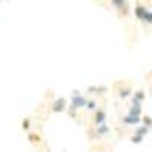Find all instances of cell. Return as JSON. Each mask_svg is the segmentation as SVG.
I'll list each match as a JSON object with an SVG mask.
<instances>
[{
  "label": "cell",
  "instance_id": "1",
  "mask_svg": "<svg viewBox=\"0 0 152 152\" xmlns=\"http://www.w3.org/2000/svg\"><path fill=\"white\" fill-rule=\"evenodd\" d=\"M110 132H111L110 126L107 123H102L99 126H94V128H90L87 131V135H88V140L90 142H94V140H100V138L108 135Z\"/></svg>",
  "mask_w": 152,
  "mask_h": 152
},
{
  "label": "cell",
  "instance_id": "2",
  "mask_svg": "<svg viewBox=\"0 0 152 152\" xmlns=\"http://www.w3.org/2000/svg\"><path fill=\"white\" fill-rule=\"evenodd\" d=\"M116 87H117V88H116V93H117L119 99H122V100H126L128 97H131L132 93H134L132 85L128 84V82H119Z\"/></svg>",
  "mask_w": 152,
  "mask_h": 152
},
{
  "label": "cell",
  "instance_id": "3",
  "mask_svg": "<svg viewBox=\"0 0 152 152\" xmlns=\"http://www.w3.org/2000/svg\"><path fill=\"white\" fill-rule=\"evenodd\" d=\"M69 108V104H67V99L66 97H56L53 102H52V113L53 114H61V113H66Z\"/></svg>",
  "mask_w": 152,
  "mask_h": 152
},
{
  "label": "cell",
  "instance_id": "4",
  "mask_svg": "<svg viewBox=\"0 0 152 152\" xmlns=\"http://www.w3.org/2000/svg\"><path fill=\"white\" fill-rule=\"evenodd\" d=\"M120 123H122L123 126H137V125L142 123V117L126 114V116H122V117H120Z\"/></svg>",
  "mask_w": 152,
  "mask_h": 152
},
{
  "label": "cell",
  "instance_id": "5",
  "mask_svg": "<svg viewBox=\"0 0 152 152\" xmlns=\"http://www.w3.org/2000/svg\"><path fill=\"white\" fill-rule=\"evenodd\" d=\"M87 102H88V99L84 96V94H76V96H72L70 99V105L75 107V108H85L87 107Z\"/></svg>",
  "mask_w": 152,
  "mask_h": 152
},
{
  "label": "cell",
  "instance_id": "6",
  "mask_svg": "<svg viewBox=\"0 0 152 152\" xmlns=\"http://www.w3.org/2000/svg\"><path fill=\"white\" fill-rule=\"evenodd\" d=\"M105 120H107V111H105V108H97L94 111V114H93V123H94V126H99V125L105 123Z\"/></svg>",
  "mask_w": 152,
  "mask_h": 152
},
{
  "label": "cell",
  "instance_id": "7",
  "mask_svg": "<svg viewBox=\"0 0 152 152\" xmlns=\"http://www.w3.org/2000/svg\"><path fill=\"white\" fill-rule=\"evenodd\" d=\"M148 11H149V9H148L143 3H137V5L134 6V17H135L138 21H143Z\"/></svg>",
  "mask_w": 152,
  "mask_h": 152
},
{
  "label": "cell",
  "instance_id": "8",
  "mask_svg": "<svg viewBox=\"0 0 152 152\" xmlns=\"http://www.w3.org/2000/svg\"><path fill=\"white\" fill-rule=\"evenodd\" d=\"M28 140H29V143H32V145H41V143H43V137H41L40 132L31 131V132H28Z\"/></svg>",
  "mask_w": 152,
  "mask_h": 152
},
{
  "label": "cell",
  "instance_id": "9",
  "mask_svg": "<svg viewBox=\"0 0 152 152\" xmlns=\"http://www.w3.org/2000/svg\"><path fill=\"white\" fill-rule=\"evenodd\" d=\"M128 114H131V116H137V117H142L143 116V107L142 105H129Z\"/></svg>",
  "mask_w": 152,
  "mask_h": 152
},
{
  "label": "cell",
  "instance_id": "10",
  "mask_svg": "<svg viewBox=\"0 0 152 152\" xmlns=\"http://www.w3.org/2000/svg\"><path fill=\"white\" fill-rule=\"evenodd\" d=\"M131 97H134L135 100H138V102H145V99H146V91L143 90V88H138V90H135L134 93H132V96Z\"/></svg>",
  "mask_w": 152,
  "mask_h": 152
},
{
  "label": "cell",
  "instance_id": "11",
  "mask_svg": "<svg viewBox=\"0 0 152 152\" xmlns=\"http://www.w3.org/2000/svg\"><path fill=\"white\" fill-rule=\"evenodd\" d=\"M149 128H146L145 125H137V126H134V134H137V135H142V137H146L148 134H149Z\"/></svg>",
  "mask_w": 152,
  "mask_h": 152
},
{
  "label": "cell",
  "instance_id": "12",
  "mask_svg": "<svg viewBox=\"0 0 152 152\" xmlns=\"http://www.w3.org/2000/svg\"><path fill=\"white\" fill-rule=\"evenodd\" d=\"M21 129L24 132H31V129H32V119L31 117H24L21 120Z\"/></svg>",
  "mask_w": 152,
  "mask_h": 152
},
{
  "label": "cell",
  "instance_id": "13",
  "mask_svg": "<svg viewBox=\"0 0 152 152\" xmlns=\"http://www.w3.org/2000/svg\"><path fill=\"white\" fill-rule=\"evenodd\" d=\"M129 12H131V8H129V3H126L123 8H120L119 11H117V15H119V18H126L129 15Z\"/></svg>",
  "mask_w": 152,
  "mask_h": 152
},
{
  "label": "cell",
  "instance_id": "14",
  "mask_svg": "<svg viewBox=\"0 0 152 152\" xmlns=\"http://www.w3.org/2000/svg\"><path fill=\"white\" fill-rule=\"evenodd\" d=\"M110 3L116 11H119L120 8H123L126 3H128V0H110Z\"/></svg>",
  "mask_w": 152,
  "mask_h": 152
},
{
  "label": "cell",
  "instance_id": "15",
  "mask_svg": "<svg viewBox=\"0 0 152 152\" xmlns=\"http://www.w3.org/2000/svg\"><path fill=\"white\" fill-rule=\"evenodd\" d=\"M88 111H96L99 108V102L96 99H88V102H87V107H85Z\"/></svg>",
  "mask_w": 152,
  "mask_h": 152
},
{
  "label": "cell",
  "instance_id": "16",
  "mask_svg": "<svg viewBox=\"0 0 152 152\" xmlns=\"http://www.w3.org/2000/svg\"><path fill=\"white\" fill-rule=\"evenodd\" d=\"M142 125H145L146 128L152 129V117L149 116V114H143L142 116Z\"/></svg>",
  "mask_w": 152,
  "mask_h": 152
},
{
  "label": "cell",
  "instance_id": "17",
  "mask_svg": "<svg viewBox=\"0 0 152 152\" xmlns=\"http://www.w3.org/2000/svg\"><path fill=\"white\" fill-rule=\"evenodd\" d=\"M143 140H145V137H142V135H137V134L129 135V142H131V143H134V145H140Z\"/></svg>",
  "mask_w": 152,
  "mask_h": 152
},
{
  "label": "cell",
  "instance_id": "18",
  "mask_svg": "<svg viewBox=\"0 0 152 152\" xmlns=\"http://www.w3.org/2000/svg\"><path fill=\"white\" fill-rule=\"evenodd\" d=\"M78 108H75V107H72V105H69V108H67V114H69V117L70 119H76L78 117Z\"/></svg>",
  "mask_w": 152,
  "mask_h": 152
},
{
  "label": "cell",
  "instance_id": "19",
  "mask_svg": "<svg viewBox=\"0 0 152 152\" xmlns=\"http://www.w3.org/2000/svg\"><path fill=\"white\" fill-rule=\"evenodd\" d=\"M107 91H108V87L105 84L97 85V96H104V94H107Z\"/></svg>",
  "mask_w": 152,
  "mask_h": 152
},
{
  "label": "cell",
  "instance_id": "20",
  "mask_svg": "<svg viewBox=\"0 0 152 152\" xmlns=\"http://www.w3.org/2000/svg\"><path fill=\"white\" fill-rule=\"evenodd\" d=\"M85 93L87 94H97V85H88Z\"/></svg>",
  "mask_w": 152,
  "mask_h": 152
},
{
  "label": "cell",
  "instance_id": "21",
  "mask_svg": "<svg viewBox=\"0 0 152 152\" xmlns=\"http://www.w3.org/2000/svg\"><path fill=\"white\" fill-rule=\"evenodd\" d=\"M143 23H145V24H149V26H152V11H148V12H146V17H145Z\"/></svg>",
  "mask_w": 152,
  "mask_h": 152
},
{
  "label": "cell",
  "instance_id": "22",
  "mask_svg": "<svg viewBox=\"0 0 152 152\" xmlns=\"http://www.w3.org/2000/svg\"><path fill=\"white\" fill-rule=\"evenodd\" d=\"M149 90H151V97H152V84H151V88H149Z\"/></svg>",
  "mask_w": 152,
  "mask_h": 152
}]
</instances>
